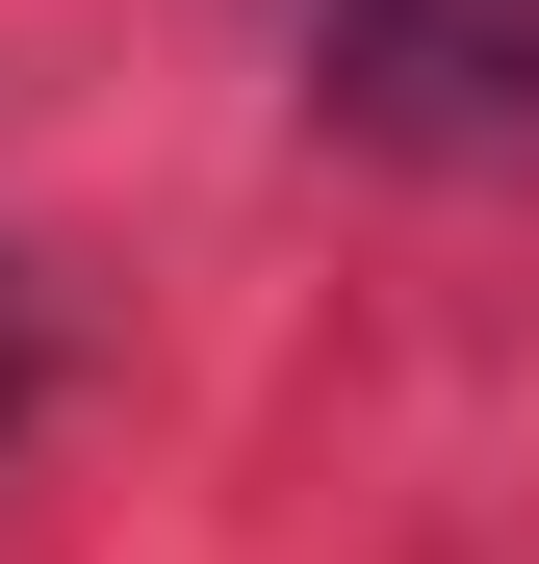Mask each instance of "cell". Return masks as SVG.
Wrapping results in <instances>:
<instances>
[{"mask_svg": "<svg viewBox=\"0 0 539 564\" xmlns=\"http://www.w3.org/2000/svg\"><path fill=\"white\" fill-rule=\"evenodd\" d=\"M0 436H26V282H0Z\"/></svg>", "mask_w": 539, "mask_h": 564, "instance_id": "2", "label": "cell"}, {"mask_svg": "<svg viewBox=\"0 0 539 564\" xmlns=\"http://www.w3.org/2000/svg\"><path fill=\"white\" fill-rule=\"evenodd\" d=\"M309 104L386 129V154H514L539 129V0H334L309 26Z\"/></svg>", "mask_w": 539, "mask_h": 564, "instance_id": "1", "label": "cell"}]
</instances>
